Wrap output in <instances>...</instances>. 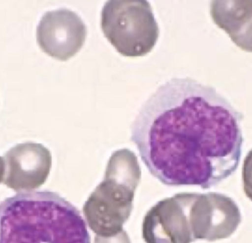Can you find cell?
<instances>
[{
  "instance_id": "obj_3",
  "label": "cell",
  "mask_w": 252,
  "mask_h": 243,
  "mask_svg": "<svg viewBox=\"0 0 252 243\" xmlns=\"http://www.w3.org/2000/svg\"><path fill=\"white\" fill-rule=\"evenodd\" d=\"M140 179L141 169L134 152L124 148L112 153L104 179L83 208L86 221L96 236L112 238L124 232Z\"/></svg>"
},
{
  "instance_id": "obj_5",
  "label": "cell",
  "mask_w": 252,
  "mask_h": 243,
  "mask_svg": "<svg viewBox=\"0 0 252 243\" xmlns=\"http://www.w3.org/2000/svg\"><path fill=\"white\" fill-rule=\"evenodd\" d=\"M189 217L195 241L226 239L241 223V211L235 201L217 192L192 193Z\"/></svg>"
},
{
  "instance_id": "obj_1",
  "label": "cell",
  "mask_w": 252,
  "mask_h": 243,
  "mask_svg": "<svg viewBox=\"0 0 252 243\" xmlns=\"http://www.w3.org/2000/svg\"><path fill=\"white\" fill-rule=\"evenodd\" d=\"M243 119L213 87L173 78L142 105L130 127V140L163 184L210 189L239 166Z\"/></svg>"
},
{
  "instance_id": "obj_2",
  "label": "cell",
  "mask_w": 252,
  "mask_h": 243,
  "mask_svg": "<svg viewBox=\"0 0 252 243\" xmlns=\"http://www.w3.org/2000/svg\"><path fill=\"white\" fill-rule=\"evenodd\" d=\"M0 243H91L79 210L51 191L22 192L0 203Z\"/></svg>"
},
{
  "instance_id": "obj_11",
  "label": "cell",
  "mask_w": 252,
  "mask_h": 243,
  "mask_svg": "<svg viewBox=\"0 0 252 243\" xmlns=\"http://www.w3.org/2000/svg\"><path fill=\"white\" fill-rule=\"evenodd\" d=\"M94 243H130V241L127 233L124 231L122 233L115 238H103L96 236L94 238Z\"/></svg>"
},
{
  "instance_id": "obj_9",
  "label": "cell",
  "mask_w": 252,
  "mask_h": 243,
  "mask_svg": "<svg viewBox=\"0 0 252 243\" xmlns=\"http://www.w3.org/2000/svg\"><path fill=\"white\" fill-rule=\"evenodd\" d=\"M210 13L238 47L252 53V1H213Z\"/></svg>"
},
{
  "instance_id": "obj_8",
  "label": "cell",
  "mask_w": 252,
  "mask_h": 243,
  "mask_svg": "<svg viewBox=\"0 0 252 243\" xmlns=\"http://www.w3.org/2000/svg\"><path fill=\"white\" fill-rule=\"evenodd\" d=\"M3 183L15 192H30L42 186L52 167V155L35 142L18 144L3 157Z\"/></svg>"
},
{
  "instance_id": "obj_10",
  "label": "cell",
  "mask_w": 252,
  "mask_h": 243,
  "mask_svg": "<svg viewBox=\"0 0 252 243\" xmlns=\"http://www.w3.org/2000/svg\"><path fill=\"white\" fill-rule=\"evenodd\" d=\"M242 178L244 192L252 201V149L244 159Z\"/></svg>"
},
{
  "instance_id": "obj_4",
  "label": "cell",
  "mask_w": 252,
  "mask_h": 243,
  "mask_svg": "<svg viewBox=\"0 0 252 243\" xmlns=\"http://www.w3.org/2000/svg\"><path fill=\"white\" fill-rule=\"evenodd\" d=\"M106 38L126 57L146 56L155 47L159 28L148 1H109L101 13Z\"/></svg>"
},
{
  "instance_id": "obj_7",
  "label": "cell",
  "mask_w": 252,
  "mask_h": 243,
  "mask_svg": "<svg viewBox=\"0 0 252 243\" xmlns=\"http://www.w3.org/2000/svg\"><path fill=\"white\" fill-rule=\"evenodd\" d=\"M87 36V28L75 12L66 8L48 11L37 27V42L43 52L66 61L81 50Z\"/></svg>"
},
{
  "instance_id": "obj_12",
  "label": "cell",
  "mask_w": 252,
  "mask_h": 243,
  "mask_svg": "<svg viewBox=\"0 0 252 243\" xmlns=\"http://www.w3.org/2000/svg\"><path fill=\"white\" fill-rule=\"evenodd\" d=\"M4 173V159L0 157V183L3 182Z\"/></svg>"
},
{
  "instance_id": "obj_6",
  "label": "cell",
  "mask_w": 252,
  "mask_h": 243,
  "mask_svg": "<svg viewBox=\"0 0 252 243\" xmlns=\"http://www.w3.org/2000/svg\"><path fill=\"white\" fill-rule=\"evenodd\" d=\"M191 198L192 192H182L153 206L142 222L145 243L195 242L189 217Z\"/></svg>"
}]
</instances>
